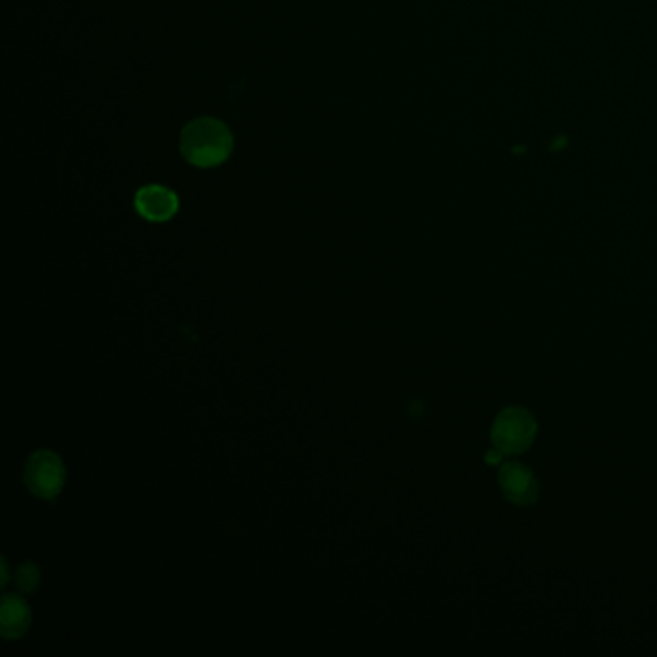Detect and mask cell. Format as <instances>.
<instances>
[{"label":"cell","mask_w":657,"mask_h":657,"mask_svg":"<svg viewBox=\"0 0 657 657\" xmlns=\"http://www.w3.org/2000/svg\"><path fill=\"white\" fill-rule=\"evenodd\" d=\"M234 149V135L216 118H197L189 122L180 135L182 157L197 168L222 164Z\"/></svg>","instance_id":"obj_1"},{"label":"cell","mask_w":657,"mask_h":657,"mask_svg":"<svg viewBox=\"0 0 657 657\" xmlns=\"http://www.w3.org/2000/svg\"><path fill=\"white\" fill-rule=\"evenodd\" d=\"M538 432L536 419L525 407L503 409L492 424V444L503 455H519L534 444Z\"/></svg>","instance_id":"obj_2"},{"label":"cell","mask_w":657,"mask_h":657,"mask_svg":"<svg viewBox=\"0 0 657 657\" xmlns=\"http://www.w3.org/2000/svg\"><path fill=\"white\" fill-rule=\"evenodd\" d=\"M27 488L41 500H54L64 486V465L53 451H37L26 463Z\"/></svg>","instance_id":"obj_3"},{"label":"cell","mask_w":657,"mask_h":657,"mask_svg":"<svg viewBox=\"0 0 657 657\" xmlns=\"http://www.w3.org/2000/svg\"><path fill=\"white\" fill-rule=\"evenodd\" d=\"M498 482L505 500L515 505H534L540 496L538 478L523 463H505L498 474Z\"/></svg>","instance_id":"obj_4"},{"label":"cell","mask_w":657,"mask_h":657,"mask_svg":"<svg viewBox=\"0 0 657 657\" xmlns=\"http://www.w3.org/2000/svg\"><path fill=\"white\" fill-rule=\"evenodd\" d=\"M180 207L178 195L164 185H145L135 195V209L149 222H166Z\"/></svg>","instance_id":"obj_5"},{"label":"cell","mask_w":657,"mask_h":657,"mask_svg":"<svg viewBox=\"0 0 657 657\" xmlns=\"http://www.w3.org/2000/svg\"><path fill=\"white\" fill-rule=\"evenodd\" d=\"M0 621H2V636L8 640H16V638L24 636L29 629L31 611L20 596L8 594L2 598Z\"/></svg>","instance_id":"obj_6"},{"label":"cell","mask_w":657,"mask_h":657,"mask_svg":"<svg viewBox=\"0 0 657 657\" xmlns=\"http://www.w3.org/2000/svg\"><path fill=\"white\" fill-rule=\"evenodd\" d=\"M16 582H18V586H20L22 592H33L37 588V584H39V569L33 563H24L18 569Z\"/></svg>","instance_id":"obj_7"}]
</instances>
